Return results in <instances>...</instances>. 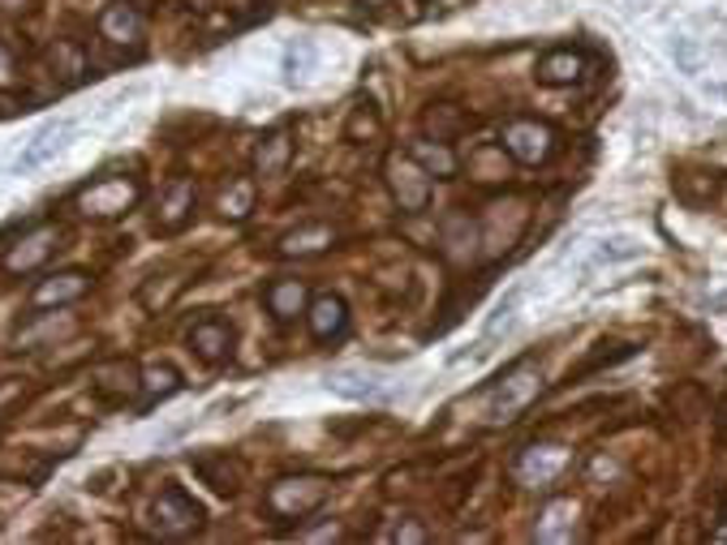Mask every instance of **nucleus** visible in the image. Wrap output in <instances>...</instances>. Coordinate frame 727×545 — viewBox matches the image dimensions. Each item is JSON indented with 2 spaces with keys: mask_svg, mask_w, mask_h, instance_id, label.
Listing matches in <instances>:
<instances>
[{
  "mask_svg": "<svg viewBox=\"0 0 727 545\" xmlns=\"http://www.w3.org/2000/svg\"><path fill=\"white\" fill-rule=\"evenodd\" d=\"M203 524H207L203 503H199L194 494H186L181 485L168 481V485L160 490V498H155V529H160V537H168V542H186V537L203 533Z\"/></svg>",
  "mask_w": 727,
  "mask_h": 545,
  "instance_id": "nucleus-1",
  "label": "nucleus"
},
{
  "mask_svg": "<svg viewBox=\"0 0 727 545\" xmlns=\"http://www.w3.org/2000/svg\"><path fill=\"white\" fill-rule=\"evenodd\" d=\"M538 391H543V374H538L530 361H521V365L508 369V374L499 378V387L490 391L486 417H490V421H512V417H521V413L538 400Z\"/></svg>",
  "mask_w": 727,
  "mask_h": 545,
  "instance_id": "nucleus-2",
  "label": "nucleus"
},
{
  "mask_svg": "<svg viewBox=\"0 0 727 545\" xmlns=\"http://www.w3.org/2000/svg\"><path fill=\"white\" fill-rule=\"evenodd\" d=\"M142 185L133 177H100L78 190V211L91 219H122L138 207Z\"/></svg>",
  "mask_w": 727,
  "mask_h": 545,
  "instance_id": "nucleus-3",
  "label": "nucleus"
},
{
  "mask_svg": "<svg viewBox=\"0 0 727 545\" xmlns=\"http://www.w3.org/2000/svg\"><path fill=\"white\" fill-rule=\"evenodd\" d=\"M328 503V481L323 477H284L267 490V507L280 520H306Z\"/></svg>",
  "mask_w": 727,
  "mask_h": 545,
  "instance_id": "nucleus-4",
  "label": "nucleus"
},
{
  "mask_svg": "<svg viewBox=\"0 0 727 545\" xmlns=\"http://www.w3.org/2000/svg\"><path fill=\"white\" fill-rule=\"evenodd\" d=\"M503 151L525 168H543L556 155V129L543 125V120H530V116L508 120L503 125Z\"/></svg>",
  "mask_w": 727,
  "mask_h": 545,
  "instance_id": "nucleus-5",
  "label": "nucleus"
},
{
  "mask_svg": "<svg viewBox=\"0 0 727 545\" xmlns=\"http://www.w3.org/2000/svg\"><path fill=\"white\" fill-rule=\"evenodd\" d=\"M387 190L405 216H422L431 207V177L413 155H392L387 159Z\"/></svg>",
  "mask_w": 727,
  "mask_h": 545,
  "instance_id": "nucleus-6",
  "label": "nucleus"
},
{
  "mask_svg": "<svg viewBox=\"0 0 727 545\" xmlns=\"http://www.w3.org/2000/svg\"><path fill=\"white\" fill-rule=\"evenodd\" d=\"M56 245H61V228H56V223H39V228H30L17 245L4 249V271H9V275H30V271H39V267L56 254Z\"/></svg>",
  "mask_w": 727,
  "mask_h": 545,
  "instance_id": "nucleus-7",
  "label": "nucleus"
},
{
  "mask_svg": "<svg viewBox=\"0 0 727 545\" xmlns=\"http://www.w3.org/2000/svg\"><path fill=\"white\" fill-rule=\"evenodd\" d=\"M69 138H74V120H48V125H39V129L30 133V142L22 146V155L13 159V172L26 177V172L43 168L48 159H56V155L69 146Z\"/></svg>",
  "mask_w": 727,
  "mask_h": 545,
  "instance_id": "nucleus-8",
  "label": "nucleus"
},
{
  "mask_svg": "<svg viewBox=\"0 0 727 545\" xmlns=\"http://www.w3.org/2000/svg\"><path fill=\"white\" fill-rule=\"evenodd\" d=\"M328 391H336L341 400H354V404H379L392 395V382L374 369H328Z\"/></svg>",
  "mask_w": 727,
  "mask_h": 545,
  "instance_id": "nucleus-9",
  "label": "nucleus"
},
{
  "mask_svg": "<svg viewBox=\"0 0 727 545\" xmlns=\"http://www.w3.org/2000/svg\"><path fill=\"white\" fill-rule=\"evenodd\" d=\"M142 30H146V22L129 0H113L100 13V39L113 48H142Z\"/></svg>",
  "mask_w": 727,
  "mask_h": 545,
  "instance_id": "nucleus-10",
  "label": "nucleus"
},
{
  "mask_svg": "<svg viewBox=\"0 0 727 545\" xmlns=\"http://www.w3.org/2000/svg\"><path fill=\"white\" fill-rule=\"evenodd\" d=\"M91 293V275L87 271H56L48 275L35 293H30V306L35 310H52V306H74Z\"/></svg>",
  "mask_w": 727,
  "mask_h": 545,
  "instance_id": "nucleus-11",
  "label": "nucleus"
},
{
  "mask_svg": "<svg viewBox=\"0 0 727 545\" xmlns=\"http://www.w3.org/2000/svg\"><path fill=\"white\" fill-rule=\"evenodd\" d=\"M194 203H199V190L194 181H173L164 194H160V211H155V232H181L190 219H194Z\"/></svg>",
  "mask_w": 727,
  "mask_h": 545,
  "instance_id": "nucleus-12",
  "label": "nucleus"
},
{
  "mask_svg": "<svg viewBox=\"0 0 727 545\" xmlns=\"http://www.w3.org/2000/svg\"><path fill=\"white\" fill-rule=\"evenodd\" d=\"M306 327L315 339H341L345 330H349V310H345V301L336 297V293H323V297H310V306H306Z\"/></svg>",
  "mask_w": 727,
  "mask_h": 545,
  "instance_id": "nucleus-13",
  "label": "nucleus"
},
{
  "mask_svg": "<svg viewBox=\"0 0 727 545\" xmlns=\"http://www.w3.org/2000/svg\"><path fill=\"white\" fill-rule=\"evenodd\" d=\"M534 78H538L543 87H573V82L586 78V56H582L577 48H551V52L538 61Z\"/></svg>",
  "mask_w": 727,
  "mask_h": 545,
  "instance_id": "nucleus-14",
  "label": "nucleus"
},
{
  "mask_svg": "<svg viewBox=\"0 0 727 545\" xmlns=\"http://www.w3.org/2000/svg\"><path fill=\"white\" fill-rule=\"evenodd\" d=\"M306 306H310V288L306 280H276L267 288V310L276 323H293V319H306Z\"/></svg>",
  "mask_w": 727,
  "mask_h": 545,
  "instance_id": "nucleus-15",
  "label": "nucleus"
},
{
  "mask_svg": "<svg viewBox=\"0 0 727 545\" xmlns=\"http://www.w3.org/2000/svg\"><path fill=\"white\" fill-rule=\"evenodd\" d=\"M564 464H569L564 446H530L521 455V464H516V477L530 481V485H547V481H556L564 472Z\"/></svg>",
  "mask_w": 727,
  "mask_h": 545,
  "instance_id": "nucleus-16",
  "label": "nucleus"
},
{
  "mask_svg": "<svg viewBox=\"0 0 727 545\" xmlns=\"http://www.w3.org/2000/svg\"><path fill=\"white\" fill-rule=\"evenodd\" d=\"M190 348L203 361L216 365V361H225L233 352V327L225 319H203V323H194V330H190Z\"/></svg>",
  "mask_w": 727,
  "mask_h": 545,
  "instance_id": "nucleus-17",
  "label": "nucleus"
},
{
  "mask_svg": "<svg viewBox=\"0 0 727 545\" xmlns=\"http://www.w3.org/2000/svg\"><path fill=\"white\" fill-rule=\"evenodd\" d=\"M95 391L109 395V400H125V395H138L142 391V374L129 365V361H109L95 369Z\"/></svg>",
  "mask_w": 727,
  "mask_h": 545,
  "instance_id": "nucleus-18",
  "label": "nucleus"
},
{
  "mask_svg": "<svg viewBox=\"0 0 727 545\" xmlns=\"http://www.w3.org/2000/svg\"><path fill=\"white\" fill-rule=\"evenodd\" d=\"M289 159H293V138H289L284 129L267 133V138L254 146V172H258V177H280V172L289 168Z\"/></svg>",
  "mask_w": 727,
  "mask_h": 545,
  "instance_id": "nucleus-19",
  "label": "nucleus"
},
{
  "mask_svg": "<svg viewBox=\"0 0 727 545\" xmlns=\"http://www.w3.org/2000/svg\"><path fill=\"white\" fill-rule=\"evenodd\" d=\"M181 391V374L168 365V361H160V365H151L146 374H142V413H151L155 404H164V400H173Z\"/></svg>",
  "mask_w": 727,
  "mask_h": 545,
  "instance_id": "nucleus-20",
  "label": "nucleus"
},
{
  "mask_svg": "<svg viewBox=\"0 0 727 545\" xmlns=\"http://www.w3.org/2000/svg\"><path fill=\"white\" fill-rule=\"evenodd\" d=\"M470 129V116L457 108V104H431L426 116H422V133L431 138V142H452L457 133H465Z\"/></svg>",
  "mask_w": 727,
  "mask_h": 545,
  "instance_id": "nucleus-21",
  "label": "nucleus"
},
{
  "mask_svg": "<svg viewBox=\"0 0 727 545\" xmlns=\"http://www.w3.org/2000/svg\"><path fill=\"white\" fill-rule=\"evenodd\" d=\"M315 65H319L315 39H293V43L284 48V56H280V74H284L289 87H302V82L315 74Z\"/></svg>",
  "mask_w": 727,
  "mask_h": 545,
  "instance_id": "nucleus-22",
  "label": "nucleus"
},
{
  "mask_svg": "<svg viewBox=\"0 0 727 545\" xmlns=\"http://www.w3.org/2000/svg\"><path fill=\"white\" fill-rule=\"evenodd\" d=\"M328 245H336V232L328 223H306V228H297L280 241V254L284 258H306V254H323Z\"/></svg>",
  "mask_w": 727,
  "mask_h": 545,
  "instance_id": "nucleus-23",
  "label": "nucleus"
},
{
  "mask_svg": "<svg viewBox=\"0 0 727 545\" xmlns=\"http://www.w3.org/2000/svg\"><path fill=\"white\" fill-rule=\"evenodd\" d=\"M194 472H199L216 494H238V485H242V468H238L229 455H199V459H194Z\"/></svg>",
  "mask_w": 727,
  "mask_h": 545,
  "instance_id": "nucleus-24",
  "label": "nucleus"
},
{
  "mask_svg": "<svg viewBox=\"0 0 727 545\" xmlns=\"http://www.w3.org/2000/svg\"><path fill=\"white\" fill-rule=\"evenodd\" d=\"M418 164H422V172L426 177H435V181H452L457 177V155L448 151V142H413V151H409Z\"/></svg>",
  "mask_w": 727,
  "mask_h": 545,
  "instance_id": "nucleus-25",
  "label": "nucleus"
},
{
  "mask_svg": "<svg viewBox=\"0 0 727 545\" xmlns=\"http://www.w3.org/2000/svg\"><path fill=\"white\" fill-rule=\"evenodd\" d=\"M641 254V245L633 241V236H603L599 245H595V254H590V271H599V267H611V262H633Z\"/></svg>",
  "mask_w": 727,
  "mask_h": 545,
  "instance_id": "nucleus-26",
  "label": "nucleus"
},
{
  "mask_svg": "<svg viewBox=\"0 0 727 545\" xmlns=\"http://www.w3.org/2000/svg\"><path fill=\"white\" fill-rule=\"evenodd\" d=\"M250 211H254V181H250V177H238V181L220 194V216L245 219Z\"/></svg>",
  "mask_w": 727,
  "mask_h": 545,
  "instance_id": "nucleus-27",
  "label": "nucleus"
},
{
  "mask_svg": "<svg viewBox=\"0 0 727 545\" xmlns=\"http://www.w3.org/2000/svg\"><path fill=\"white\" fill-rule=\"evenodd\" d=\"M52 69H56L65 82H78V78L87 74V56H82V48H78V43H56V52H52Z\"/></svg>",
  "mask_w": 727,
  "mask_h": 545,
  "instance_id": "nucleus-28",
  "label": "nucleus"
},
{
  "mask_svg": "<svg viewBox=\"0 0 727 545\" xmlns=\"http://www.w3.org/2000/svg\"><path fill=\"white\" fill-rule=\"evenodd\" d=\"M569 511H573V503H551V507H547V516H543L547 524L538 529V537H543V542H564V537H573V533L564 529V524H569V520H564Z\"/></svg>",
  "mask_w": 727,
  "mask_h": 545,
  "instance_id": "nucleus-29",
  "label": "nucleus"
},
{
  "mask_svg": "<svg viewBox=\"0 0 727 545\" xmlns=\"http://www.w3.org/2000/svg\"><path fill=\"white\" fill-rule=\"evenodd\" d=\"M516 306H521V288H516V293H508V297L490 310V319H486V339H490V335H499V330L516 319Z\"/></svg>",
  "mask_w": 727,
  "mask_h": 545,
  "instance_id": "nucleus-30",
  "label": "nucleus"
},
{
  "mask_svg": "<svg viewBox=\"0 0 727 545\" xmlns=\"http://www.w3.org/2000/svg\"><path fill=\"white\" fill-rule=\"evenodd\" d=\"M374 129H379V120H374L370 104H358L354 116H349V125H345V138H349V142H362L366 133H374Z\"/></svg>",
  "mask_w": 727,
  "mask_h": 545,
  "instance_id": "nucleus-31",
  "label": "nucleus"
},
{
  "mask_svg": "<svg viewBox=\"0 0 727 545\" xmlns=\"http://www.w3.org/2000/svg\"><path fill=\"white\" fill-rule=\"evenodd\" d=\"M392 542L396 545H422V542H431V533H426L422 524L405 520V524H396V529H392Z\"/></svg>",
  "mask_w": 727,
  "mask_h": 545,
  "instance_id": "nucleus-32",
  "label": "nucleus"
},
{
  "mask_svg": "<svg viewBox=\"0 0 727 545\" xmlns=\"http://www.w3.org/2000/svg\"><path fill=\"white\" fill-rule=\"evenodd\" d=\"M9 87H17V56H13V48L0 43V91H9Z\"/></svg>",
  "mask_w": 727,
  "mask_h": 545,
  "instance_id": "nucleus-33",
  "label": "nucleus"
},
{
  "mask_svg": "<svg viewBox=\"0 0 727 545\" xmlns=\"http://www.w3.org/2000/svg\"><path fill=\"white\" fill-rule=\"evenodd\" d=\"M676 61H680L689 74H698V48H693L689 39H680V43H676Z\"/></svg>",
  "mask_w": 727,
  "mask_h": 545,
  "instance_id": "nucleus-34",
  "label": "nucleus"
},
{
  "mask_svg": "<svg viewBox=\"0 0 727 545\" xmlns=\"http://www.w3.org/2000/svg\"><path fill=\"white\" fill-rule=\"evenodd\" d=\"M358 4H362V9H383L387 0H358Z\"/></svg>",
  "mask_w": 727,
  "mask_h": 545,
  "instance_id": "nucleus-35",
  "label": "nucleus"
},
{
  "mask_svg": "<svg viewBox=\"0 0 727 545\" xmlns=\"http://www.w3.org/2000/svg\"><path fill=\"white\" fill-rule=\"evenodd\" d=\"M418 4H426V0H418Z\"/></svg>",
  "mask_w": 727,
  "mask_h": 545,
  "instance_id": "nucleus-36",
  "label": "nucleus"
}]
</instances>
